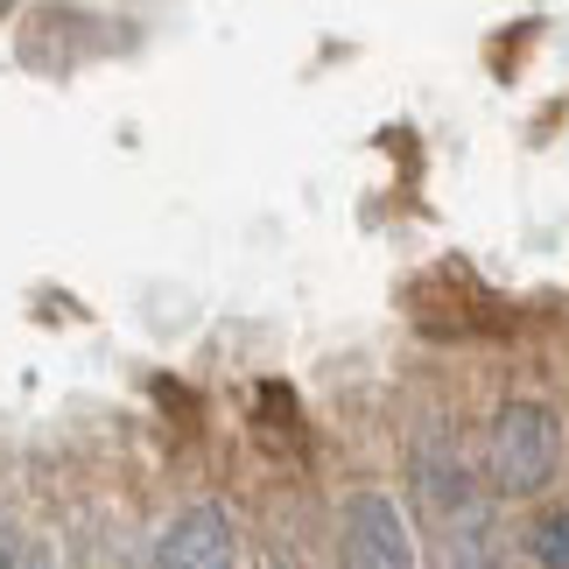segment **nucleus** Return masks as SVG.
Segmentation results:
<instances>
[{"label":"nucleus","mask_w":569,"mask_h":569,"mask_svg":"<svg viewBox=\"0 0 569 569\" xmlns=\"http://www.w3.org/2000/svg\"><path fill=\"white\" fill-rule=\"evenodd\" d=\"M415 507H422V528L436 541V569H499L507 549H499V513L492 492L465 457H457L450 436L415 450Z\"/></svg>","instance_id":"obj_1"},{"label":"nucleus","mask_w":569,"mask_h":569,"mask_svg":"<svg viewBox=\"0 0 569 569\" xmlns=\"http://www.w3.org/2000/svg\"><path fill=\"white\" fill-rule=\"evenodd\" d=\"M562 457V422L549 401H507L486 429V486L507 499H535L556 478Z\"/></svg>","instance_id":"obj_2"},{"label":"nucleus","mask_w":569,"mask_h":569,"mask_svg":"<svg viewBox=\"0 0 569 569\" xmlns=\"http://www.w3.org/2000/svg\"><path fill=\"white\" fill-rule=\"evenodd\" d=\"M338 556L345 569H422L415 556V528L387 492H352L338 520Z\"/></svg>","instance_id":"obj_3"},{"label":"nucleus","mask_w":569,"mask_h":569,"mask_svg":"<svg viewBox=\"0 0 569 569\" xmlns=\"http://www.w3.org/2000/svg\"><path fill=\"white\" fill-rule=\"evenodd\" d=\"M156 569H239V535L218 507H190L156 541Z\"/></svg>","instance_id":"obj_4"},{"label":"nucleus","mask_w":569,"mask_h":569,"mask_svg":"<svg viewBox=\"0 0 569 569\" xmlns=\"http://www.w3.org/2000/svg\"><path fill=\"white\" fill-rule=\"evenodd\" d=\"M528 556H535L541 569H569V507L535 513V528H528Z\"/></svg>","instance_id":"obj_5"},{"label":"nucleus","mask_w":569,"mask_h":569,"mask_svg":"<svg viewBox=\"0 0 569 569\" xmlns=\"http://www.w3.org/2000/svg\"><path fill=\"white\" fill-rule=\"evenodd\" d=\"M253 415L268 422V436H281V443H296V436H302V408H296V393L281 387V380H268V387L253 393Z\"/></svg>","instance_id":"obj_6"},{"label":"nucleus","mask_w":569,"mask_h":569,"mask_svg":"<svg viewBox=\"0 0 569 569\" xmlns=\"http://www.w3.org/2000/svg\"><path fill=\"white\" fill-rule=\"evenodd\" d=\"M0 569H50V562H42V549L21 528H0Z\"/></svg>","instance_id":"obj_7"}]
</instances>
